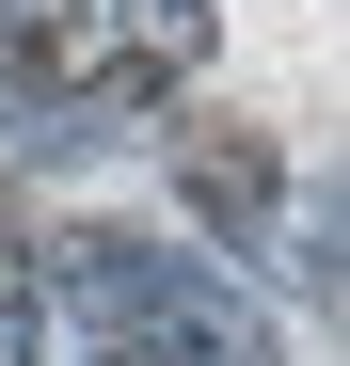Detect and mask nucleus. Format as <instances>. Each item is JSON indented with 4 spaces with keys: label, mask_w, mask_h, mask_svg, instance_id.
<instances>
[{
    "label": "nucleus",
    "mask_w": 350,
    "mask_h": 366,
    "mask_svg": "<svg viewBox=\"0 0 350 366\" xmlns=\"http://www.w3.org/2000/svg\"><path fill=\"white\" fill-rule=\"evenodd\" d=\"M207 48H223V16H207V0H111V48L80 64V112H64V128H111V112H159L175 80H207Z\"/></svg>",
    "instance_id": "f257e3e1"
},
{
    "label": "nucleus",
    "mask_w": 350,
    "mask_h": 366,
    "mask_svg": "<svg viewBox=\"0 0 350 366\" xmlns=\"http://www.w3.org/2000/svg\"><path fill=\"white\" fill-rule=\"evenodd\" d=\"M96 366H271L223 302H191V319H128V335H96Z\"/></svg>",
    "instance_id": "20e7f679"
},
{
    "label": "nucleus",
    "mask_w": 350,
    "mask_h": 366,
    "mask_svg": "<svg viewBox=\"0 0 350 366\" xmlns=\"http://www.w3.org/2000/svg\"><path fill=\"white\" fill-rule=\"evenodd\" d=\"M80 64V0H0V80H64Z\"/></svg>",
    "instance_id": "39448f33"
},
{
    "label": "nucleus",
    "mask_w": 350,
    "mask_h": 366,
    "mask_svg": "<svg viewBox=\"0 0 350 366\" xmlns=\"http://www.w3.org/2000/svg\"><path fill=\"white\" fill-rule=\"evenodd\" d=\"M48 287H64L96 335H128V319H191V302H207L175 255H144L128 223H64V239H48Z\"/></svg>",
    "instance_id": "f03ea898"
},
{
    "label": "nucleus",
    "mask_w": 350,
    "mask_h": 366,
    "mask_svg": "<svg viewBox=\"0 0 350 366\" xmlns=\"http://www.w3.org/2000/svg\"><path fill=\"white\" fill-rule=\"evenodd\" d=\"M175 207H191L207 239H271L286 144H271V128H175Z\"/></svg>",
    "instance_id": "7ed1b4c3"
}]
</instances>
